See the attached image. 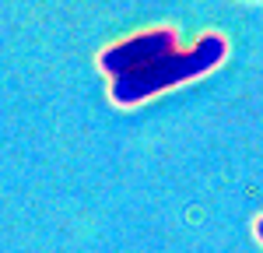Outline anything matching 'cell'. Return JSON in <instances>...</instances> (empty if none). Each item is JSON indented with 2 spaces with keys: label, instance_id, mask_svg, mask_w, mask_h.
I'll list each match as a JSON object with an SVG mask.
<instances>
[{
  "label": "cell",
  "instance_id": "obj_1",
  "mask_svg": "<svg viewBox=\"0 0 263 253\" xmlns=\"http://www.w3.org/2000/svg\"><path fill=\"white\" fill-rule=\"evenodd\" d=\"M224 57H228V39L221 32H203L190 49L165 53V57L144 63V67L123 74V78H112L109 81V99H112V105H123V109L141 105L147 99L168 92V88H179V84H190L203 74H211L214 67L224 63Z\"/></svg>",
  "mask_w": 263,
  "mask_h": 253
},
{
  "label": "cell",
  "instance_id": "obj_2",
  "mask_svg": "<svg viewBox=\"0 0 263 253\" xmlns=\"http://www.w3.org/2000/svg\"><path fill=\"white\" fill-rule=\"evenodd\" d=\"M176 49H179V28L158 25V28H144V32H134L126 39L105 46L95 57V63H99L102 74L112 81V78H123V74L137 70L144 63L165 57V53H176Z\"/></svg>",
  "mask_w": 263,
  "mask_h": 253
},
{
  "label": "cell",
  "instance_id": "obj_3",
  "mask_svg": "<svg viewBox=\"0 0 263 253\" xmlns=\"http://www.w3.org/2000/svg\"><path fill=\"white\" fill-rule=\"evenodd\" d=\"M253 232H256V239H260V243H263V214H260V218H256V222H253Z\"/></svg>",
  "mask_w": 263,
  "mask_h": 253
}]
</instances>
